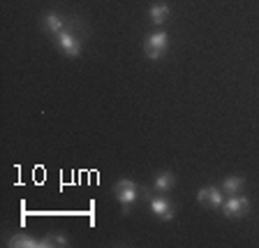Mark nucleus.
Wrapping results in <instances>:
<instances>
[{
	"instance_id": "39448f33",
	"label": "nucleus",
	"mask_w": 259,
	"mask_h": 248,
	"mask_svg": "<svg viewBox=\"0 0 259 248\" xmlns=\"http://www.w3.org/2000/svg\"><path fill=\"white\" fill-rule=\"evenodd\" d=\"M197 200H199V204L208 206V209H222L225 195H222V188H218V186H206L197 193Z\"/></svg>"
},
{
	"instance_id": "9d476101",
	"label": "nucleus",
	"mask_w": 259,
	"mask_h": 248,
	"mask_svg": "<svg viewBox=\"0 0 259 248\" xmlns=\"http://www.w3.org/2000/svg\"><path fill=\"white\" fill-rule=\"evenodd\" d=\"M174 184H176V176H174L171 172H160L155 176V181H153V188H155L157 193H169V190L174 188Z\"/></svg>"
},
{
	"instance_id": "0eeeda50",
	"label": "nucleus",
	"mask_w": 259,
	"mask_h": 248,
	"mask_svg": "<svg viewBox=\"0 0 259 248\" xmlns=\"http://www.w3.org/2000/svg\"><path fill=\"white\" fill-rule=\"evenodd\" d=\"M42 26L47 32H51V35H58L60 30H65L67 28V21L63 19V14H58V12H47V14L42 16Z\"/></svg>"
},
{
	"instance_id": "9b49d317",
	"label": "nucleus",
	"mask_w": 259,
	"mask_h": 248,
	"mask_svg": "<svg viewBox=\"0 0 259 248\" xmlns=\"http://www.w3.org/2000/svg\"><path fill=\"white\" fill-rule=\"evenodd\" d=\"M243 186H245V179H243V176H227L225 181H222V190H225L227 195L241 193Z\"/></svg>"
},
{
	"instance_id": "f03ea898",
	"label": "nucleus",
	"mask_w": 259,
	"mask_h": 248,
	"mask_svg": "<svg viewBox=\"0 0 259 248\" xmlns=\"http://www.w3.org/2000/svg\"><path fill=\"white\" fill-rule=\"evenodd\" d=\"M167 47H169V35L164 30L151 32L144 42V51L151 60H160L164 56V51H167Z\"/></svg>"
},
{
	"instance_id": "7ed1b4c3",
	"label": "nucleus",
	"mask_w": 259,
	"mask_h": 248,
	"mask_svg": "<svg viewBox=\"0 0 259 248\" xmlns=\"http://www.w3.org/2000/svg\"><path fill=\"white\" fill-rule=\"evenodd\" d=\"M113 195L123 204V211H127L130 204H135L137 197H139V188H137V184L132 179H120L118 184L113 186Z\"/></svg>"
},
{
	"instance_id": "423d86ee",
	"label": "nucleus",
	"mask_w": 259,
	"mask_h": 248,
	"mask_svg": "<svg viewBox=\"0 0 259 248\" xmlns=\"http://www.w3.org/2000/svg\"><path fill=\"white\" fill-rule=\"evenodd\" d=\"M148 206H151V211L155 214L157 218H162V221H174V216H176L174 204L167 200V197H162V195L151 197V200H148Z\"/></svg>"
},
{
	"instance_id": "20e7f679",
	"label": "nucleus",
	"mask_w": 259,
	"mask_h": 248,
	"mask_svg": "<svg viewBox=\"0 0 259 248\" xmlns=\"http://www.w3.org/2000/svg\"><path fill=\"white\" fill-rule=\"evenodd\" d=\"M222 211H225L227 218H243L250 211V200L245 195H229L225 202H222Z\"/></svg>"
},
{
	"instance_id": "f257e3e1",
	"label": "nucleus",
	"mask_w": 259,
	"mask_h": 248,
	"mask_svg": "<svg viewBox=\"0 0 259 248\" xmlns=\"http://www.w3.org/2000/svg\"><path fill=\"white\" fill-rule=\"evenodd\" d=\"M56 44L63 49L65 56H70V58H79L81 56V38L74 32V21L65 28V30H60L58 35H56Z\"/></svg>"
},
{
	"instance_id": "6e6552de",
	"label": "nucleus",
	"mask_w": 259,
	"mask_h": 248,
	"mask_svg": "<svg viewBox=\"0 0 259 248\" xmlns=\"http://www.w3.org/2000/svg\"><path fill=\"white\" fill-rule=\"evenodd\" d=\"M148 16H151V21L155 26H162L164 21H169V16H171V7L167 3H153L148 7Z\"/></svg>"
},
{
	"instance_id": "f8f14e48",
	"label": "nucleus",
	"mask_w": 259,
	"mask_h": 248,
	"mask_svg": "<svg viewBox=\"0 0 259 248\" xmlns=\"http://www.w3.org/2000/svg\"><path fill=\"white\" fill-rule=\"evenodd\" d=\"M44 243H47V246H67V237H65V234H49V237L44 239Z\"/></svg>"
},
{
	"instance_id": "1a4fd4ad",
	"label": "nucleus",
	"mask_w": 259,
	"mask_h": 248,
	"mask_svg": "<svg viewBox=\"0 0 259 248\" xmlns=\"http://www.w3.org/2000/svg\"><path fill=\"white\" fill-rule=\"evenodd\" d=\"M7 246H12V248H44L47 243H44V239H35V237H28V234H14V237H10Z\"/></svg>"
}]
</instances>
